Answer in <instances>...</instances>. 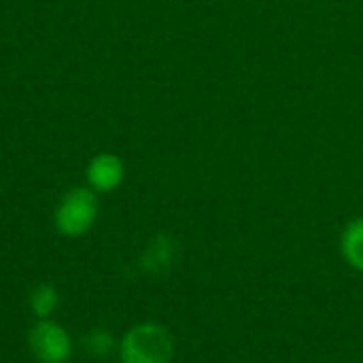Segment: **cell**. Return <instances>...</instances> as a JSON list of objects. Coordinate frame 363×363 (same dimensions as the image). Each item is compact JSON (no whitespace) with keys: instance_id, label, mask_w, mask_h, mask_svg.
Here are the masks:
<instances>
[{"instance_id":"1","label":"cell","mask_w":363,"mask_h":363,"mask_svg":"<svg viewBox=\"0 0 363 363\" xmlns=\"http://www.w3.org/2000/svg\"><path fill=\"white\" fill-rule=\"evenodd\" d=\"M119 353L123 363H170L174 342L164 325L140 323L123 336Z\"/></svg>"},{"instance_id":"2","label":"cell","mask_w":363,"mask_h":363,"mask_svg":"<svg viewBox=\"0 0 363 363\" xmlns=\"http://www.w3.org/2000/svg\"><path fill=\"white\" fill-rule=\"evenodd\" d=\"M96 215L98 200L94 191L77 187L62 198L55 211V225L64 236H81L94 225Z\"/></svg>"},{"instance_id":"3","label":"cell","mask_w":363,"mask_h":363,"mask_svg":"<svg viewBox=\"0 0 363 363\" xmlns=\"http://www.w3.org/2000/svg\"><path fill=\"white\" fill-rule=\"evenodd\" d=\"M32 355L40 363H66L72 355V342L66 330L49 319H40L28 336Z\"/></svg>"},{"instance_id":"4","label":"cell","mask_w":363,"mask_h":363,"mask_svg":"<svg viewBox=\"0 0 363 363\" xmlns=\"http://www.w3.org/2000/svg\"><path fill=\"white\" fill-rule=\"evenodd\" d=\"M87 179L89 185L98 191H111L115 189L121 179H123V164L119 157L102 153L98 157L91 160L89 168H87Z\"/></svg>"},{"instance_id":"5","label":"cell","mask_w":363,"mask_h":363,"mask_svg":"<svg viewBox=\"0 0 363 363\" xmlns=\"http://www.w3.org/2000/svg\"><path fill=\"white\" fill-rule=\"evenodd\" d=\"M342 255L345 259L355 268L363 272V219H353L345 232H342Z\"/></svg>"},{"instance_id":"6","label":"cell","mask_w":363,"mask_h":363,"mask_svg":"<svg viewBox=\"0 0 363 363\" xmlns=\"http://www.w3.org/2000/svg\"><path fill=\"white\" fill-rule=\"evenodd\" d=\"M172 242H168V238H157L145 253L143 257V268L149 272V274H164V270L170 268L172 264Z\"/></svg>"},{"instance_id":"7","label":"cell","mask_w":363,"mask_h":363,"mask_svg":"<svg viewBox=\"0 0 363 363\" xmlns=\"http://www.w3.org/2000/svg\"><path fill=\"white\" fill-rule=\"evenodd\" d=\"M57 291L51 285H38L30 294V308L38 319H49V315L57 308Z\"/></svg>"},{"instance_id":"8","label":"cell","mask_w":363,"mask_h":363,"mask_svg":"<svg viewBox=\"0 0 363 363\" xmlns=\"http://www.w3.org/2000/svg\"><path fill=\"white\" fill-rule=\"evenodd\" d=\"M83 345H85V351L91 355V357H106L113 353V347H115V338L111 332L106 330H91L87 332V336L83 338Z\"/></svg>"}]
</instances>
